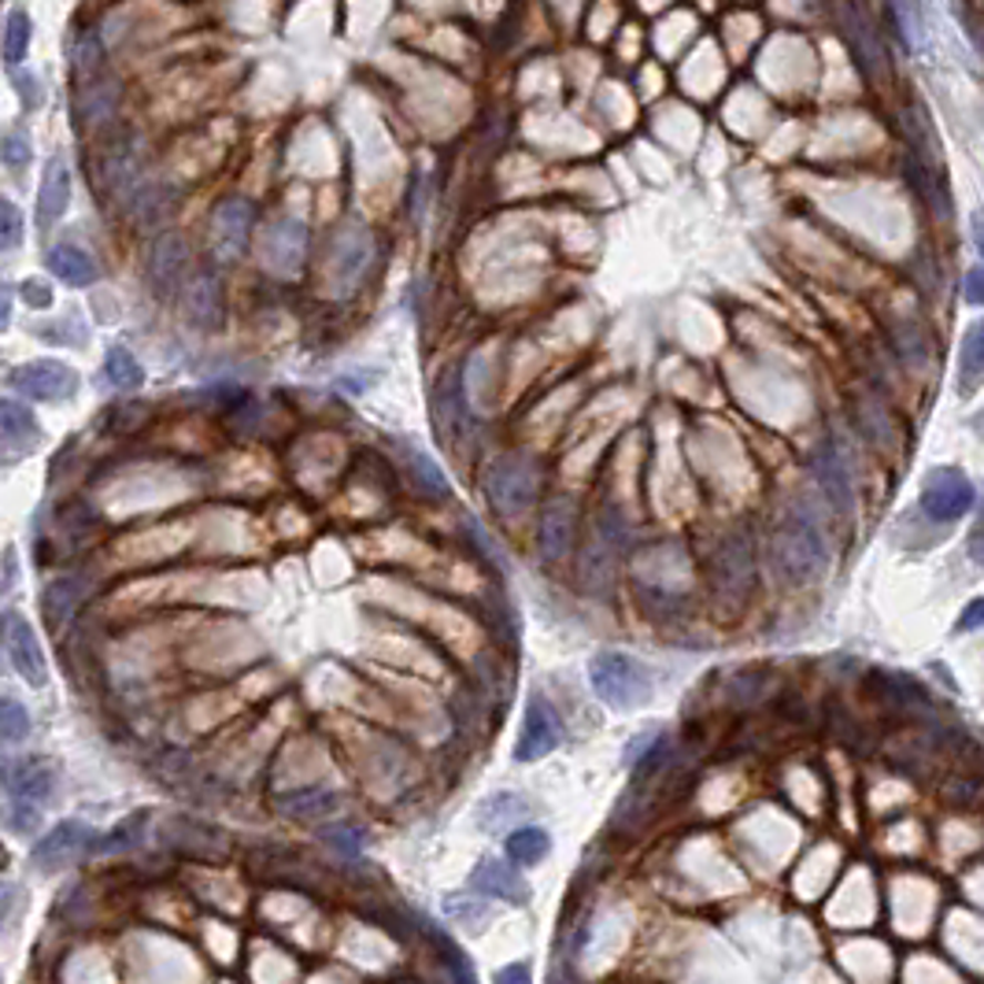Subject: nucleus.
I'll return each instance as SVG.
<instances>
[{
    "label": "nucleus",
    "mask_w": 984,
    "mask_h": 984,
    "mask_svg": "<svg viewBox=\"0 0 984 984\" xmlns=\"http://www.w3.org/2000/svg\"><path fill=\"white\" fill-rule=\"evenodd\" d=\"M38 440H41V429H38L34 412H30L27 404L4 400V396H0V448L23 452V448H34Z\"/></svg>",
    "instance_id": "21"
},
{
    "label": "nucleus",
    "mask_w": 984,
    "mask_h": 984,
    "mask_svg": "<svg viewBox=\"0 0 984 984\" xmlns=\"http://www.w3.org/2000/svg\"><path fill=\"white\" fill-rule=\"evenodd\" d=\"M304 252H307V226L301 223V219H274V223L263 230L260 260L267 271L296 274L304 263Z\"/></svg>",
    "instance_id": "11"
},
{
    "label": "nucleus",
    "mask_w": 984,
    "mask_h": 984,
    "mask_svg": "<svg viewBox=\"0 0 984 984\" xmlns=\"http://www.w3.org/2000/svg\"><path fill=\"white\" fill-rule=\"evenodd\" d=\"M651 740H656V733H645V737H637L633 744H626V767H637L640 755L651 748Z\"/></svg>",
    "instance_id": "49"
},
{
    "label": "nucleus",
    "mask_w": 984,
    "mask_h": 984,
    "mask_svg": "<svg viewBox=\"0 0 984 984\" xmlns=\"http://www.w3.org/2000/svg\"><path fill=\"white\" fill-rule=\"evenodd\" d=\"M955 389L958 396H973L977 389H984V318H977V323L962 334Z\"/></svg>",
    "instance_id": "23"
},
{
    "label": "nucleus",
    "mask_w": 984,
    "mask_h": 984,
    "mask_svg": "<svg viewBox=\"0 0 984 984\" xmlns=\"http://www.w3.org/2000/svg\"><path fill=\"white\" fill-rule=\"evenodd\" d=\"M12 82H16V90H19V97H23V104L27 108H38L41 104V90H38V79L34 74H23V71H16L12 74Z\"/></svg>",
    "instance_id": "47"
},
{
    "label": "nucleus",
    "mask_w": 984,
    "mask_h": 984,
    "mask_svg": "<svg viewBox=\"0 0 984 984\" xmlns=\"http://www.w3.org/2000/svg\"><path fill=\"white\" fill-rule=\"evenodd\" d=\"M559 740H562L559 714L551 711V703L545 700V696H529L523 733H518V744H515V759L537 762V759H545L548 751H556Z\"/></svg>",
    "instance_id": "12"
},
{
    "label": "nucleus",
    "mask_w": 984,
    "mask_h": 984,
    "mask_svg": "<svg viewBox=\"0 0 984 984\" xmlns=\"http://www.w3.org/2000/svg\"><path fill=\"white\" fill-rule=\"evenodd\" d=\"M145 274H149V285L156 290V296H163V301L179 296L185 290V282H190V245H185V237L160 234L156 241H152Z\"/></svg>",
    "instance_id": "8"
},
{
    "label": "nucleus",
    "mask_w": 984,
    "mask_h": 984,
    "mask_svg": "<svg viewBox=\"0 0 984 984\" xmlns=\"http://www.w3.org/2000/svg\"><path fill=\"white\" fill-rule=\"evenodd\" d=\"M537 467L526 456H500L485 470V496H489L493 511L504 518L526 515L537 504Z\"/></svg>",
    "instance_id": "3"
},
{
    "label": "nucleus",
    "mask_w": 984,
    "mask_h": 984,
    "mask_svg": "<svg viewBox=\"0 0 984 984\" xmlns=\"http://www.w3.org/2000/svg\"><path fill=\"white\" fill-rule=\"evenodd\" d=\"M970 559L977 562V567H984V526H977L970 534Z\"/></svg>",
    "instance_id": "51"
},
{
    "label": "nucleus",
    "mask_w": 984,
    "mask_h": 984,
    "mask_svg": "<svg viewBox=\"0 0 984 984\" xmlns=\"http://www.w3.org/2000/svg\"><path fill=\"white\" fill-rule=\"evenodd\" d=\"M23 241V212L0 196V252H12Z\"/></svg>",
    "instance_id": "37"
},
{
    "label": "nucleus",
    "mask_w": 984,
    "mask_h": 984,
    "mask_svg": "<svg viewBox=\"0 0 984 984\" xmlns=\"http://www.w3.org/2000/svg\"><path fill=\"white\" fill-rule=\"evenodd\" d=\"M171 204H174V190H171V185H163L156 179H145V182L138 185V193L130 196L126 207H134V215L141 219V223H156V219H163V215L171 212Z\"/></svg>",
    "instance_id": "29"
},
{
    "label": "nucleus",
    "mask_w": 984,
    "mask_h": 984,
    "mask_svg": "<svg viewBox=\"0 0 984 984\" xmlns=\"http://www.w3.org/2000/svg\"><path fill=\"white\" fill-rule=\"evenodd\" d=\"M973 434H977V437H984V412H977V415H973Z\"/></svg>",
    "instance_id": "54"
},
{
    "label": "nucleus",
    "mask_w": 984,
    "mask_h": 984,
    "mask_svg": "<svg viewBox=\"0 0 984 984\" xmlns=\"http://www.w3.org/2000/svg\"><path fill=\"white\" fill-rule=\"evenodd\" d=\"M323 840L334 851H341V855H356V851L363 848V829H352V825H329L323 829Z\"/></svg>",
    "instance_id": "42"
},
{
    "label": "nucleus",
    "mask_w": 984,
    "mask_h": 984,
    "mask_svg": "<svg viewBox=\"0 0 984 984\" xmlns=\"http://www.w3.org/2000/svg\"><path fill=\"white\" fill-rule=\"evenodd\" d=\"M962 296H966V304L984 307V263H977V267L966 274V282H962Z\"/></svg>",
    "instance_id": "44"
},
{
    "label": "nucleus",
    "mask_w": 984,
    "mask_h": 984,
    "mask_svg": "<svg viewBox=\"0 0 984 984\" xmlns=\"http://www.w3.org/2000/svg\"><path fill=\"white\" fill-rule=\"evenodd\" d=\"M93 829L82 822H60L57 829H49L45 836L34 844V866L38 870H63L71 862H79L85 851H93Z\"/></svg>",
    "instance_id": "13"
},
{
    "label": "nucleus",
    "mask_w": 984,
    "mask_h": 984,
    "mask_svg": "<svg viewBox=\"0 0 984 984\" xmlns=\"http://www.w3.org/2000/svg\"><path fill=\"white\" fill-rule=\"evenodd\" d=\"M767 678V673H737L733 681H729V700H737V703H755L759 700V681Z\"/></svg>",
    "instance_id": "43"
},
{
    "label": "nucleus",
    "mask_w": 984,
    "mask_h": 984,
    "mask_svg": "<svg viewBox=\"0 0 984 984\" xmlns=\"http://www.w3.org/2000/svg\"><path fill=\"white\" fill-rule=\"evenodd\" d=\"M85 596V581L79 578H57L45 585V592H41V607H45V622L49 629H63L68 626V618L74 615V607L82 603Z\"/></svg>",
    "instance_id": "25"
},
{
    "label": "nucleus",
    "mask_w": 984,
    "mask_h": 984,
    "mask_svg": "<svg viewBox=\"0 0 984 984\" xmlns=\"http://www.w3.org/2000/svg\"><path fill=\"white\" fill-rule=\"evenodd\" d=\"M589 681L596 696H600L607 707H615V711H629V707L645 703L651 689L648 670L640 667L637 659L622 656V651H600V656L589 662Z\"/></svg>",
    "instance_id": "2"
},
{
    "label": "nucleus",
    "mask_w": 984,
    "mask_h": 984,
    "mask_svg": "<svg viewBox=\"0 0 984 984\" xmlns=\"http://www.w3.org/2000/svg\"><path fill=\"white\" fill-rule=\"evenodd\" d=\"M12 389L27 400H71L79 393V374L63 359H30L12 374Z\"/></svg>",
    "instance_id": "9"
},
{
    "label": "nucleus",
    "mask_w": 984,
    "mask_h": 984,
    "mask_svg": "<svg viewBox=\"0 0 984 984\" xmlns=\"http://www.w3.org/2000/svg\"><path fill=\"white\" fill-rule=\"evenodd\" d=\"M119 108V85L115 82H90L79 97V119L82 123H108Z\"/></svg>",
    "instance_id": "26"
},
{
    "label": "nucleus",
    "mask_w": 984,
    "mask_h": 984,
    "mask_svg": "<svg viewBox=\"0 0 984 984\" xmlns=\"http://www.w3.org/2000/svg\"><path fill=\"white\" fill-rule=\"evenodd\" d=\"M755 545H751L748 534H726L718 545L711 548V581L714 592L729 596L733 603H740L744 596L755 589Z\"/></svg>",
    "instance_id": "4"
},
{
    "label": "nucleus",
    "mask_w": 984,
    "mask_h": 984,
    "mask_svg": "<svg viewBox=\"0 0 984 984\" xmlns=\"http://www.w3.org/2000/svg\"><path fill=\"white\" fill-rule=\"evenodd\" d=\"M341 807V795L329 792V789H307V792H293L282 800V811L285 814H296V818H318V814H329Z\"/></svg>",
    "instance_id": "32"
},
{
    "label": "nucleus",
    "mask_w": 984,
    "mask_h": 984,
    "mask_svg": "<svg viewBox=\"0 0 984 984\" xmlns=\"http://www.w3.org/2000/svg\"><path fill=\"white\" fill-rule=\"evenodd\" d=\"M19 884L12 881H0V929H4L8 922H12V914L19 911Z\"/></svg>",
    "instance_id": "45"
},
{
    "label": "nucleus",
    "mask_w": 984,
    "mask_h": 984,
    "mask_svg": "<svg viewBox=\"0 0 984 984\" xmlns=\"http://www.w3.org/2000/svg\"><path fill=\"white\" fill-rule=\"evenodd\" d=\"M23 296L30 307H52V290H49V282H41V278H27Z\"/></svg>",
    "instance_id": "48"
},
{
    "label": "nucleus",
    "mask_w": 984,
    "mask_h": 984,
    "mask_svg": "<svg viewBox=\"0 0 984 984\" xmlns=\"http://www.w3.org/2000/svg\"><path fill=\"white\" fill-rule=\"evenodd\" d=\"M526 811H529V807H526L523 795L500 792V795H493V800H485V803H481L478 822H481L485 829H500V825L511 822V818H523Z\"/></svg>",
    "instance_id": "36"
},
{
    "label": "nucleus",
    "mask_w": 984,
    "mask_h": 984,
    "mask_svg": "<svg viewBox=\"0 0 984 984\" xmlns=\"http://www.w3.org/2000/svg\"><path fill=\"white\" fill-rule=\"evenodd\" d=\"M929 523H958L962 515H970V507L977 504L973 481L958 467H933L925 474L922 496H917Z\"/></svg>",
    "instance_id": "5"
},
{
    "label": "nucleus",
    "mask_w": 984,
    "mask_h": 984,
    "mask_svg": "<svg viewBox=\"0 0 984 984\" xmlns=\"http://www.w3.org/2000/svg\"><path fill=\"white\" fill-rule=\"evenodd\" d=\"M426 933H429V940H434V947L440 951V955H445V962H448V970H452V977H459V981H474V970H470V962L463 958V951L452 944V940L445 936V933H437L434 925H426Z\"/></svg>",
    "instance_id": "40"
},
{
    "label": "nucleus",
    "mask_w": 984,
    "mask_h": 984,
    "mask_svg": "<svg viewBox=\"0 0 984 984\" xmlns=\"http://www.w3.org/2000/svg\"><path fill=\"white\" fill-rule=\"evenodd\" d=\"M0 160H4V168L12 171H23L30 163V138L23 134V130H8L4 138H0Z\"/></svg>",
    "instance_id": "41"
},
{
    "label": "nucleus",
    "mask_w": 984,
    "mask_h": 984,
    "mask_svg": "<svg viewBox=\"0 0 984 984\" xmlns=\"http://www.w3.org/2000/svg\"><path fill=\"white\" fill-rule=\"evenodd\" d=\"M970 234H973V245H977L981 263H984V212H973V219H970Z\"/></svg>",
    "instance_id": "52"
},
{
    "label": "nucleus",
    "mask_w": 984,
    "mask_h": 984,
    "mask_svg": "<svg viewBox=\"0 0 984 984\" xmlns=\"http://www.w3.org/2000/svg\"><path fill=\"white\" fill-rule=\"evenodd\" d=\"M104 378L112 389H141L145 385V367L138 363V356L123 345L108 348V359H104Z\"/></svg>",
    "instance_id": "28"
},
{
    "label": "nucleus",
    "mask_w": 984,
    "mask_h": 984,
    "mask_svg": "<svg viewBox=\"0 0 984 984\" xmlns=\"http://www.w3.org/2000/svg\"><path fill=\"white\" fill-rule=\"evenodd\" d=\"M970 629H984V596H981V600L966 603V611L958 615L955 633H970Z\"/></svg>",
    "instance_id": "46"
},
{
    "label": "nucleus",
    "mask_w": 984,
    "mask_h": 984,
    "mask_svg": "<svg viewBox=\"0 0 984 984\" xmlns=\"http://www.w3.org/2000/svg\"><path fill=\"white\" fill-rule=\"evenodd\" d=\"M770 562L784 585H811L829 567V540L807 504H792L770 534Z\"/></svg>",
    "instance_id": "1"
},
{
    "label": "nucleus",
    "mask_w": 984,
    "mask_h": 984,
    "mask_svg": "<svg viewBox=\"0 0 984 984\" xmlns=\"http://www.w3.org/2000/svg\"><path fill=\"white\" fill-rule=\"evenodd\" d=\"M574 529H578V507L567 496H556L537 523V551L545 562H559L570 556L574 548Z\"/></svg>",
    "instance_id": "15"
},
{
    "label": "nucleus",
    "mask_w": 984,
    "mask_h": 984,
    "mask_svg": "<svg viewBox=\"0 0 984 984\" xmlns=\"http://www.w3.org/2000/svg\"><path fill=\"white\" fill-rule=\"evenodd\" d=\"M0 645H4L8 662H12L16 673L27 684L41 689V684L49 681L45 651H41V640L34 633V626L27 622L23 611H4V615H0Z\"/></svg>",
    "instance_id": "6"
},
{
    "label": "nucleus",
    "mask_w": 984,
    "mask_h": 984,
    "mask_svg": "<svg viewBox=\"0 0 984 984\" xmlns=\"http://www.w3.org/2000/svg\"><path fill=\"white\" fill-rule=\"evenodd\" d=\"M182 304H185V315H190L193 326H201V329L219 326V315H223V290H219L215 274L212 271L193 274L182 290Z\"/></svg>",
    "instance_id": "19"
},
{
    "label": "nucleus",
    "mask_w": 984,
    "mask_h": 984,
    "mask_svg": "<svg viewBox=\"0 0 984 984\" xmlns=\"http://www.w3.org/2000/svg\"><path fill=\"white\" fill-rule=\"evenodd\" d=\"M252 223H256V212L245 196H226L223 204L215 207L212 215V252L215 260L234 263L245 256L248 237H252Z\"/></svg>",
    "instance_id": "10"
},
{
    "label": "nucleus",
    "mask_w": 984,
    "mask_h": 984,
    "mask_svg": "<svg viewBox=\"0 0 984 984\" xmlns=\"http://www.w3.org/2000/svg\"><path fill=\"white\" fill-rule=\"evenodd\" d=\"M27 52H30V16L23 8H16V12H8V23H4V60L12 63V68H19V63L27 60Z\"/></svg>",
    "instance_id": "35"
},
{
    "label": "nucleus",
    "mask_w": 984,
    "mask_h": 984,
    "mask_svg": "<svg viewBox=\"0 0 984 984\" xmlns=\"http://www.w3.org/2000/svg\"><path fill=\"white\" fill-rule=\"evenodd\" d=\"M470 889L489 895V900H507V903L529 900V884L523 881V873L511 870V862H500V859H481L478 870L470 873Z\"/></svg>",
    "instance_id": "18"
},
{
    "label": "nucleus",
    "mask_w": 984,
    "mask_h": 984,
    "mask_svg": "<svg viewBox=\"0 0 984 984\" xmlns=\"http://www.w3.org/2000/svg\"><path fill=\"white\" fill-rule=\"evenodd\" d=\"M149 822V814H134V818H126L123 825L119 829H112V833L108 836H101L93 844V851H123V848H134L138 844V829Z\"/></svg>",
    "instance_id": "39"
},
{
    "label": "nucleus",
    "mask_w": 984,
    "mask_h": 984,
    "mask_svg": "<svg viewBox=\"0 0 984 984\" xmlns=\"http://www.w3.org/2000/svg\"><path fill=\"white\" fill-rule=\"evenodd\" d=\"M496 981H529V966H507L496 973Z\"/></svg>",
    "instance_id": "53"
},
{
    "label": "nucleus",
    "mask_w": 984,
    "mask_h": 984,
    "mask_svg": "<svg viewBox=\"0 0 984 984\" xmlns=\"http://www.w3.org/2000/svg\"><path fill=\"white\" fill-rule=\"evenodd\" d=\"M101 60H104V45L101 38H97V30H82L79 41H74V68L82 74H93L101 68Z\"/></svg>",
    "instance_id": "38"
},
{
    "label": "nucleus",
    "mask_w": 984,
    "mask_h": 984,
    "mask_svg": "<svg viewBox=\"0 0 984 984\" xmlns=\"http://www.w3.org/2000/svg\"><path fill=\"white\" fill-rule=\"evenodd\" d=\"M463 412H467V404H463V367H452L437 382V418L452 429H463Z\"/></svg>",
    "instance_id": "31"
},
{
    "label": "nucleus",
    "mask_w": 984,
    "mask_h": 984,
    "mask_svg": "<svg viewBox=\"0 0 984 984\" xmlns=\"http://www.w3.org/2000/svg\"><path fill=\"white\" fill-rule=\"evenodd\" d=\"M145 182V160H141V145L134 138L119 141L104 156V185L119 204H130V196L138 193V185Z\"/></svg>",
    "instance_id": "17"
},
{
    "label": "nucleus",
    "mask_w": 984,
    "mask_h": 984,
    "mask_svg": "<svg viewBox=\"0 0 984 984\" xmlns=\"http://www.w3.org/2000/svg\"><path fill=\"white\" fill-rule=\"evenodd\" d=\"M889 345L906 371H922L929 363V334L917 318H895L889 326Z\"/></svg>",
    "instance_id": "24"
},
{
    "label": "nucleus",
    "mask_w": 984,
    "mask_h": 984,
    "mask_svg": "<svg viewBox=\"0 0 984 984\" xmlns=\"http://www.w3.org/2000/svg\"><path fill=\"white\" fill-rule=\"evenodd\" d=\"M8 323H12V290L0 285V334L8 329Z\"/></svg>",
    "instance_id": "50"
},
{
    "label": "nucleus",
    "mask_w": 984,
    "mask_h": 984,
    "mask_svg": "<svg viewBox=\"0 0 984 984\" xmlns=\"http://www.w3.org/2000/svg\"><path fill=\"white\" fill-rule=\"evenodd\" d=\"M4 862H8V851H4V848H0V866H4Z\"/></svg>",
    "instance_id": "55"
},
{
    "label": "nucleus",
    "mask_w": 984,
    "mask_h": 984,
    "mask_svg": "<svg viewBox=\"0 0 984 984\" xmlns=\"http://www.w3.org/2000/svg\"><path fill=\"white\" fill-rule=\"evenodd\" d=\"M371 256H374V241L367 226L348 223L334 237V252H329V271H334V282L341 290H348V285H356L363 278V271L371 267Z\"/></svg>",
    "instance_id": "16"
},
{
    "label": "nucleus",
    "mask_w": 984,
    "mask_h": 984,
    "mask_svg": "<svg viewBox=\"0 0 984 984\" xmlns=\"http://www.w3.org/2000/svg\"><path fill=\"white\" fill-rule=\"evenodd\" d=\"M0 778H4V789L12 792L16 800L41 803V800H49L52 789H57L60 767H57V759L30 755V759L4 762V767H0Z\"/></svg>",
    "instance_id": "14"
},
{
    "label": "nucleus",
    "mask_w": 984,
    "mask_h": 984,
    "mask_svg": "<svg viewBox=\"0 0 984 984\" xmlns=\"http://www.w3.org/2000/svg\"><path fill=\"white\" fill-rule=\"evenodd\" d=\"M407 463H412V474H415L418 489H423L426 496H434V500H448V493H452V489H448L445 470H440L437 463L426 456V452L412 448V452H407Z\"/></svg>",
    "instance_id": "33"
},
{
    "label": "nucleus",
    "mask_w": 984,
    "mask_h": 984,
    "mask_svg": "<svg viewBox=\"0 0 984 984\" xmlns=\"http://www.w3.org/2000/svg\"><path fill=\"white\" fill-rule=\"evenodd\" d=\"M548 851H551V836L537 825H523L507 836V859H511L515 866H537Z\"/></svg>",
    "instance_id": "27"
},
{
    "label": "nucleus",
    "mask_w": 984,
    "mask_h": 984,
    "mask_svg": "<svg viewBox=\"0 0 984 984\" xmlns=\"http://www.w3.org/2000/svg\"><path fill=\"white\" fill-rule=\"evenodd\" d=\"M30 737V711L12 696H0V744H23Z\"/></svg>",
    "instance_id": "34"
},
{
    "label": "nucleus",
    "mask_w": 984,
    "mask_h": 984,
    "mask_svg": "<svg viewBox=\"0 0 984 984\" xmlns=\"http://www.w3.org/2000/svg\"><path fill=\"white\" fill-rule=\"evenodd\" d=\"M855 418H859V429H862V434H866V440H873V445H878V448L892 445V434H895L892 415H889V407L873 400L870 393H866V396H859V400H855Z\"/></svg>",
    "instance_id": "30"
},
{
    "label": "nucleus",
    "mask_w": 984,
    "mask_h": 984,
    "mask_svg": "<svg viewBox=\"0 0 984 984\" xmlns=\"http://www.w3.org/2000/svg\"><path fill=\"white\" fill-rule=\"evenodd\" d=\"M71 204V171L60 156H52L45 163V174H41V190H38V226L49 230L57 219H63Z\"/></svg>",
    "instance_id": "20"
},
{
    "label": "nucleus",
    "mask_w": 984,
    "mask_h": 984,
    "mask_svg": "<svg viewBox=\"0 0 984 984\" xmlns=\"http://www.w3.org/2000/svg\"><path fill=\"white\" fill-rule=\"evenodd\" d=\"M45 263H49V271L57 274L60 282L74 285V290H85V285H93L97 278H101L97 260L79 245H52L45 252Z\"/></svg>",
    "instance_id": "22"
},
{
    "label": "nucleus",
    "mask_w": 984,
    "mask_h": 984,
    "mask_svg": "<svg viewBox=\"0 0 984 984\" xmlns=\"http://www.w3.org/2000/svg\"><path fill=\"white\" fill-rule=\"evenodd\" d=\"M811 474H814V485L825 496V504L833 507L836 515H851V507H855V478H851V463L844 456V448H840L833 437L814 448Z\"/></svg>",
    "instance_id": "7"
}]
</instances>
